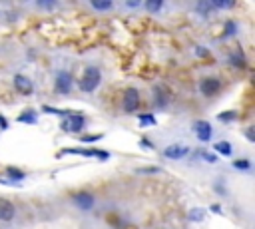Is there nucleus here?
<instances>
[{
  "label": "nucleus",
  "mask_w": 255,
  "mask_h": 229,
  "mask_svg": "<svg viewBox=\"0 0 255 229\" xmlns=\"http://www.w3.org/2000/svg\"><path fill=\"white\" fill-rule=\"evenodd\" d=\"M72 201H74V205H76L80 211H92L94 205H96V197H94V194H90V192H80V194H76V196L72 197Z\"/></svg>",
  "instance_id": "obj_8"
},
{
  "label": "nucleus",
  "mask_w": 255,
  "mask_h": 229,
  "mask_svg": "<svg viewBox=\"0 0 255 229\" xmlns=\"http://www.w3.org/2000/svg\"><path fill=\"white\" fill-rule=\"evenodd\" d=\"M142 104V96H140V90L138 88H128L124 92V100H122V108L126 114H134Z\"/></svg>",
  "instance_id": "obj_5"
},
{
  "label": "nucleus",
  "mask_w": 255,
  "mask_h": 229,
  "mask_svg": "<svg viewBox=\"0 0 255 229\" xmlns=\"http://www.w3.org/2000/svg\"><path fill=\"white\" fill-rule=\"evenodd\" d=\"M4 175H6V181H10L12 186H16V183L26 179V171H22L20 167H14V165H8L4 169Z\"/></svg>",
  "instance_id": "obj_12"
},
{
  "label": "nucleus",
  "mask_w": 255,
  "mask_h": 229,
  "mask_svg": "<svg viewBox=\"0 0 255 229\" xmlns=\"http://www.w3.org/2000/svg\"><path fill=\"white\" fill-rule=\"evenodd\" d=\"M214 150L218 152V154H221V156H231L233 154V148H231V144L227 142V140H221V142H218V144H214ZM216 154V156H218Z\"/></svg>",
  "instance_id": "obj_21"
},
{
  "label": "nucleus",
  "mask_w": 255,
  "mask_h": 229,
  "mask_svg": "<svg viewBox=\"0 0 255 229\" xmlns=\"http://www.w3.org/2000/svg\"><path fill=\"white\" fill-rule=\"evenodd\" d=\"M210 209H212L214 213H218V215H219V213H223V211H221V205H218V203H214V205H212Z\"/></svg>",
  "instance_id": "obj_36"
},
{
  "label": "nucleus",
  "mask_w": 255,
  "mask_h": 229,
  "mask_svg": "<svg viewBox=\"0 0 255 229\" xmlns=\"http://www.w3.org/2000/svg\"><path fill=\"white\" fill-rule=\"evenodd\" d=\"M245 135H247V140H249V142H255V135H253V128H251V126L245 130Z\"/></svg>",
  "instance_id": "obj_35"
},
{
  "label": "nucleus",
  "mask_w": 255,
  "mask_h": 229,
  "mask_svg": "<svg viewBox=\"0 0 255 229\" xmlns=\"http://www.w3.org/2000/svg\"><path fill=\"white\" fill-rule=\"evenodd\" d=\"M233 167L239 169V171H249L251 169V162L247 158H241V160H235L233 162Z\"/></svg>",
  "instance_id": "obj_27"
},
{
  "label": "nucleus",
  "mask_w": 255,
  "mask_h": 229,
  "mask_svg": "<svg viewBox=\"0 0 255 229\" xmlns=\"http://www.w3.org/2000/svg\"><path fill=\"white\" fill-rule=\"evenodd\" d=\"M124 6L128 10H136V8H142V2H140V0H126Z\"/></svg>",
  "instance_id": "obj_33"
},
{
  "label": "nucleus",
  "mask_w": 255,
  "mask_h": 229,
  "mask_svg": "<svg viewBox=\"0 0 255 229\" xmlns=\"http://www.w3.org/2000/svg\"><path fill=\"white\" fill-rule=\"evenodd\" d=\"M212 4H214L216 10H229V8L235 6L233 0H212Z\"/></svg>",
  "instance_id": "obj_23"
},
{
  "label": "nucleus",
  "mask_w": 255,
  "mask_h": 229,
  "mask_svg": "<svg viewBox=\"0 0 255 229\" xmlns=\"http://www.w3.org/2000/svg\"><path fill=\"white\" fill-rule=\"evenodd\" d=\"M84 128H86V118H84V114H78V112H74V110L60 122V130L66 131V133H80Z\"/></svg>",
  "instance_id": "obj_2"
},
{
  "label": "nucleus",
  "mask_w": 255,
  "mask_h": 229,
  "mask_svg": "<svg viewBox=\"0 0 255 229\" xmlns=\"http://www.w3.org/2000/svg\"><path fill=\"white\" fill-rule=\"evenodd\" d=\"M14 217H16V205L6 197H0V221L10 223L14 221Z\"/></svg>",
  "instance_id": "obj_9"
},
{
  "label": "nucleus",
  "mask_w": 255,
  "mask_h": 229,
  "mask_svg": "<svg viewBox=\"0 0 255 229\" xmlns=\"http://www.w3.org/2000/svg\"><path fill=\"white\" fill-rule=\"evenodd\" d=\"M227 62H229L233 68H245V64H247L243 50H235V52H231V54H229V58H227Z\"/></svg>",
  "instance_id": "obj_17"
},
{
  "label": "nucleus",
  "mask_w": 255,
  "mask_h": 229,
  "mask_svg": "<svg viewBox=\"0 0 255 229\" xmlns=\"http://www.w3.org/2000/svg\"><path fill=\"white\" fill-rule=\"evenodd\" d=\"M195 137L201 142V144H210L212 142V135H214V128L208 120H195L193 126H191Z\"/></svg>",
  "instance_id": "obj_6"
},
{
  "label": "nucleus",
  "mask_w": 255,
  "mask_h": 229,
  "mask_svg": "<svg viewBox=\"0 0 255 229\" xmlns=\"http://www.w3.org/2000/svg\"><path fill=\"white\" fill-rule=\"evenodd\" d=\"M36 6L42 8V10H54V8H58V2H46V0H38Z\"/></svg>",
  "instance_id": "obj_30"
},
{
  "label": "nucleus",
  "mask_w": 255,
  "mask_h": 229,
  "mask_svg": "<svg viewBox=\"0 0 255 229\" xmlns=\"http://www.w3.org/2000/svg\"><path fill=\"white\" fill-rule=\"evenodd\" d=\"M168 104H170L168 92H166L162 86H156V88H154V106L160 108V110H164V108H168Z\"/></svg>",
  "instance_id": "obj_13"
},
{
  "label": "nucleus",
  "mask_w": 255,
  "mask_h": 229,
  "mask_svg": "<svg viewBox=\"0 0 255 229\" xmlns=\"http://www.w3.org/2000/svg\"><path fill=\"white\" fill-rule=\"evenodd\" d=\"M138 120H140V126L146 128V126H156L158 120L154 114H138Z\"/></svg>",
  "instance_id": "obj_22"
},
{
  "label": "nucleus",
  "mask_w": 255,
  "mask_h": 229,
  "mask_svg": "<svg viewBox=\"0 0 255 229\" xmlns=\"http://www.w3.org/2000/svg\"><path fill=\"white\" fill-rule=\"evenodd\" d=\"M221 88H223V84L218 76H206V78L199 80V92H201V96H206V98L218 96L221 92Z\"/></svg>",
  "instance_id": "obj_4"
},
{
  "label": "nucleus",
  "mask_w": 255,
  "mask_h": 229,
  "mask_svg": "<svg viewBox=\"0 0 255 229\" xmlns=\"http://www.w3.org/2000/svg\"><path fill=\"white\" fill-rule=\"evenodd\" d=\"M197 158H201V162H206V164H218L219 162V158L214 152H208V150H195L191 154V160H197Z\"/></svg>",
  "instance_id": "obj_14"
},
{
  "label": "nucleus",
  "mask_w": 255,
  "mask_h": 229,
  "mask_svg": "<svg viewBox=\"0 0 255 229\" xmlns=\"http://www.w3.org/2000/svg\"><path fill=\"white\" fill-rule=\"evenodd\" d=\"M239 32V24L235 20H225L223 24V38H233Z\"/></svg>",
  "instance_id": "obj_20"
},
{
  "label": "nucleus",
  "mask_w": 255,
  "mask_h": 229,
  "mask_svg": "<svg viewBox=\"0 0 255 229\" xmlns=\"http://www.w3.org/2000/svg\"><path fill=\"white\" fill-rule=\"evenodd\" d=\"M16 122H20V124H28V126H34V124H38V112H36V110H24V112L16 118Z\"/></svg>",
  "instance_id": "obj_18"
},
{
  "label": "nucleus",
  "mask_w": 255,
  "mask_h": 229,
  "mask_svg": "<svg viewBox=\"0 0 255 229\" xmlns=\"http://www.w3.org/2000/svg\"><path fill=\"white\" fill-rule=\"evenodd\" d=\"M216 190H218V194H219V196H227L225 188H221V186H216Z\"/></svg>",
  "instance_id": "obj_37"
},
{
  "label": "nucleus",
  "mask_w": 255,
  "mask_h": 229,
  "mask_svg": "<svg viewBox=\"0 0 255 229\" xmlns=\"http://www.w3.org/2000/svg\"><path fill=\"white\" fill-rule=\"evenodd\" d=\"M195 10H197L203 18H210V16L216 12V8H214V4H212V0H199V2L195 4Z\"/></svg>",
  "instance_id": "obj_15"
},
{
  "label": "nucleus",
  "mask_w": 255,
  "mask_h": 229,
  "mask_svg": "<svg viewBox=\"0 0 255 229\" xmlns=\"http://www.w3.org/2000/svg\"><path fill=\"white\" fill-rule=\"evenodd\" d=\"M12 84H14L16 92H20L22 96H30L32 92H34V84H32V80H30L28 76H24V74H16V76L12 78Z\"/></svg>",
  "instance_id": "obj_10"
},
{
  "label": "nucleus",
  "mask_w": 255,
  "mask_h": 229,
  "mask_svg": "<svg viewBox=\"0 0 255 229\" xmlns=\"http://www.w3.org/2000/svg\"><path fill=\"white\" fill-rule=\"evenodd\" d=\"M102 133H90V135H82L80 137V144H96V142H100L102 140Z\"/></svg>",
  "instance_id": "obj_28"
},
{
  "label": "nucleus",
  "mask_w": 255,
  "mask_h": 229,
  "mask_svg": "<svg viewBox=\"0 0 255 229\" xmlns=\"http://www.w3.org/2000/svg\"><path fill=\"white\" fill-rule=\"evenodd\" d=\"M60 154H74V156H84V158H98L100 162L110 160V152L104 150H96V148H70V150H62Z\"/></svg>",
  "instance_id": "obj_7"
},
{
  "label": "nucleus",
  "mask_w": 255,
  "mask_h": 229,
  "mask_svg": "<svg viewBox=\"0 0 255 229\" xmlns=\"http://www.w3.org/2000/svg\"><path fill=\"white\" fill-rule=\"evenodd\" d=\"M195 56H199V58H208L210 56V50L206 48V46H195Z\"/></svg>",
  "instance_id": "obj_31"
},
{
  "label": "nucleus",
  "mask_w": 255,
  "mask_h": 229,
  "mask_svg": "<svg viewBox=\"0 0 255 229\" xmlns=\"http://www.w3.org/2000/svg\"><path fill=\"white\" fill-rule=\"evenodd\" d=\"M102 84V70L94 64H88L78 80V88L80 92H84V94H92V92H96Z\"/></svg>",
  "instance_id": "obj_1"
},
{
  "label": "nucleus",
  "mask_w": 255,
  "mask_h": 229,
  "mask_svg": "<svg viewBox=\"0 0 255 229\" xmlns=\"http://www.w3.org/2000/svg\"><path fill=\"white\" fill-rule=\"evenodd\" d=\"M74 88V76L68 70H58L54 76V90L60 96H68Z\"/></svg>",
  "instance_id": "obj_3"
},
{
  "label": "nucleus",
  "mask_w": 255,
  "mask_h": 229,
  "mask_svg": "<svg viewBox=\"0 0 255 229\" xmlns=\"http://www.w3.org/2000/svg\"><path fill=\"white\" fill-rule=\"evenodd\" d=\"M187 154H189V148L187 146H182V144H170L164 150V156L168 160H183Z\"/></svg>",
  "instance_id": "obj_11"
},
{
  "label": "nucleus",
  "mask_w": 255,
  "mask_h": 229,
  "mask_svg": "<svg viewBox=\"0 0 255 229\" xmlns=\"http://www.w3.org/2000/svg\"><path fill=\"white\" fill-rule=\"evenodd\" d=\"M162 169L160 167H156V165H147V167H138L136 169V173H142V175H156V173H160Z\"/></svg>",
  "instance_id": "obj_29"
},
{
  "label": "nucleus",
  "mask_w": 255,
  "mask_h": 229,
  "mask_svg": "<svg viewBox=\"0 0 255 229\" xmlns=\"http://www.w3.org/2000/svg\"><path fill=\"white\" fill-rule=\"evenodd\" d=\"M90 6L96 12H110V10H114V2H112V0H90Z\"/></svg>",
  "instance_id": "obj_16"
},
{
  "label": "nucleus",
  "mask_w": 255,
  "mask_h": 229,
  "mask_svg": "<svg viewBox=\"0 0 255 229\" xmlns=\"http://www.w3.org/2000/svg\"><path fill=\"white\" fill-rule=\"evenodd\" d=\"M8 128H10L8 120H6L4 116H0V130H2V131H4V130H8Z\"/></svg>",
  "instance_id": "obj_34"
},
{
  "label": "nucleus",
  "mask_w": 255,
  "mask_h": 229,
  "mask_svg": "<svg viewBox=\"0 0 255 229\" xmlns=\"http://www.w3.org/2000/svg\"><path fill=\"white\" fill-rule=\"evenodd\" d=\"M140 146H142V148H146V150H149V152H154V150H156V146L151 144L149 137H142V140H140Z\"/></svg>",
  "instance_id": "obj_32"
},
{
  "label": "nucleus",
  "mask_w": 255,
  "mask_h": 229,
  "mask_svg": "<svg viewBox=\"0 0 255 229\" xmlns=\"http://www.w3.org/2000/svg\"><path fill=\"white\" fill-rule=\"evenodd\" d=\"M239 118V114L237 112H233V110H229V112H223V114H219L218 116V120L219 122H225V124H229V122H235Z\"/></svg>",
  "instance_id": "obj_26"
},
{
  "label": "nucleus",
  "mask_w": 255,
  "mask_h": 229,
  "mask_svg": "<svg viewBox=\"0 0 255 229\" xmlns=\"http://www.w3.org/2000/svg\"><path fill=\"white\" fill-rule=\"evenodd\" d=\"M203 217H206V211H203L201 207H193V209L189 211V219H191L193 223H201Z\"/></svg>",
  "instance_id": "obj_25"
},
{
  "label": "nucleus",
  "mask_w": 255,
  "mask_h": 229,
  "mask_svg": "<svg viewBox=\"0 0 255 229\" xmlns=\"http://www.w3.org/2000/svg\"><path fill=\"white\" fill-rule=\"evenodd\" d=\"M42 112H46V114H54V116H60V118L64 120L72 110H60V108H52V106H42Z\"/></svg>",
  "instance_id": "obj_24"
},
{
  "label": "nucleus",
  "mask_w": 255,
  "mask_h": 229,
  "mask_svg": "<svg viewBox=\"0 0 255 229\" xmlns=\"http://www.w3.org/2000/svg\"><path fill=\"white\" fill-rule=\"evenodd\" d=\"M142 6L149 14H160L164 10V0H147V2H142Z\"/></svg>",
  "instance_id": "obj_19"
}]
</instances>
